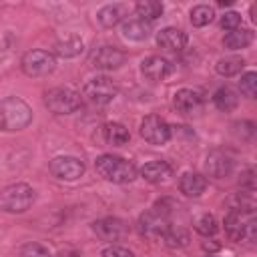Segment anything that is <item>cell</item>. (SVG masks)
I'll return each instance as SVG.
<instances>
[{"label": "cell", "mask_w": 257, "mask_h": 257, "mask_svg": "<svg viewBox=\"0 0 257 257\" xmlns=\"http://www.w3.org/2000/svg\"><path fill=\"white\" fill-rule=\"evenodd\" d=\"M32 122V108L26 100L18 96H8L0 100V131L14 133L22 131Z\"/></svg>", "instance_id": "obj_1"}, {"label": "cell", "mask_w": 257, "mask_h": 257, "mask_svg": "<svg viewBox=\"0 0 257 257\" xmlns=\"http://www.w3.org/2000/svg\"><path fill=\"white\" fill-rule=\"evenodd\" d=\"M96 173L108 183H131L137 177V167L118 155H100L94 161Z\"/></svg>", "instance_id": "obj_2"}, {"label": "cell", "mask_w": 257, "mask_h": 257, "mask_svg": "<svg viewBox=\"0 0 257 257\" xmlns=\"http://www.w3.org/2000/svg\"><path fill=\"white\" fill-rule=\"evenodd\" d=\"M34 203V189L26 183H14L0 193V209L6 213H24Z\"/></svg>", "instance_id": "obj_3"}, {"label": "cell", "mask_w": 257, "mask_h": 257, "mask_svg": "<svg viewBox=\"0 0 257 257\" xmlns=\"http://www.w3.org/2000/svg\"><path fill=\"white\" fill-rule=\"evenodd\" d=\"M139 233L151 239H161L167 229L171 227L169 223V209H165V203H157L153 209H149L147 213H143L139 217Z\"/></svg>", "instance_id": "obj_4"}, {"label": "cell", "mask_w": 257, "mask_h": 257, "mask_svg": "<svg viewBox=\"0 0 257 257\" xmlns=\"http://www.w3.org/2000/svg\"><path fill=\"white\" fill-rule=\"evenodd\" d=\"M80 94L68 86H56L44 94V104L54 114H70L80 108Z\"/></svg>", "instance_id": "obj_5"}, {"label": "cell", "mask_w": 257, "mask_h": 257, "mask_svg": "<svg viewBox=\"0 0 257 257\" xmlns=\"http://www.w3.org/2000/svg\"><path fill=\"white\" fill-rule=\"evenodd\" d=\"M20 66H22V72L26 76H46V74H50L54 70L56 60L48 50L36 48V50H28L22 56Z\"/></svg>", "instance_id": "obj_6"}, {"label": "cell", "mask_w": 257, "mask_h": 257, "mask_svg": "<svg viewBox=\"0 0 257 257\" xmlns=\"http://www.w3.org/2000/svg\"><path fill=\"white\" fill-rule=\"evenodd\" d=\"M82 94H84V98H86L90 104L102 106V104H106V102H110V100L114 98L116 86H114V82H112L110 78H106V76H94V78H90V80L84 84Z\"/></svg>", "instance_id": "obj_7"}, {"label": "cell", "mask_w": 257, "mask_h": 257, "mask_svg": "<svg viewBox=\"0 0 257 257\" xmlns=\"http://www.w3.org/2000/svg\"><path fill=\"white\" fill-rule=\"evenodd\" d=\"M141 137L149 145H165L171 139V126L165 118L157 114H149L141 120Z\"/></svg>", "instance_id": "obj_8"}, {"label": "cell", "mask_w": 257, "mask_h": 257, "mask_svg": "<svg viewBox=\"0 0 257 257\" xmlns=\"http://www.w3.org/2000/svg\"><path fill=\"white\" fill-rule=\"evenodd\" d=\"M50 173L60 181H76L84 175V163L76 157L60 155L50 161Z\"/></svg>", "instance_id": "obj_9"}, {"label": "cell", "mask_w": 257, "mask_h": 257, "mask_svg": "<svg viewBox=\"0 0 257 257\" xmlns=\"http://www.w3.org/2000/svg\"><path fill=\"white\" fill-rule=\"evenodd\" d=\"M126 54L116 46H98L90 54V64L96 70H116L124 64Z\"/></svg>", "instance_id": "obj_10"}, {"label": "cell", "mask_w": 257, "mask_h": 257, "mask_svg": "<svg viewBox=\"0 0 257 257\" xmlns=\"http://www.w3.org/2000/svg\"><path fill=\"white\" fill-rule=\"evenodd\" d=\"M92 231L102 241H118L126 233V225L116 217H104L92 223Z\"/></svg>", "instance_id": "obj_11"}, {"label": "cell", "mask_w": 257, "mask_h": 257, "mask_svg": "<svg viewBox=\"0 0 257 257\" xmlns=\"http://www.w3.org/2000/svg\"><path fill=\"white\" fill-rule=\"evenodd\" d=\"M173 106L181 114H193L203 106V94L193 88H181L173 96Z\"/></svg>", "instance_id": "obj_12"}, {"label": "cell", "mask_w": 257, "mask_h": 257, "mask_svg": "<svg viewBox=\"0 0 257 257\" xmlns=\"http://www.w3.org/2000/svg\"><path fill=\"white\" fill-rule=\"evenodd\" d=\"M233 169V161L229 155H225L223 151H211L207 155V161H205V171L209 177L213 179H223L231 173Z\"/></svg>", "instance_id": "obj_13"}, {"label": "cell", "mask_w": 257, "mask_h": 257, "mask_svg": "<svg viewBox=\"0 0 257 257\" xmlns=\"http://www.w3.org/2000/svg\"><path fill=\"white\" fill-rule=\"evenodd\" d=\"M157 44L169 52H179L187 46V34L181 28L167 26L157 34Z\"/></svg>", "instance_id": "obj_14"}, {"label": "cell", "mask_w": 257, "mask_h": 257, "mask_svg": "<svg viewBox=\"0 0 257 257\" xmlns=\"http://www.w3.org/2000/svg\"><path fill=\"white\" fill-rule=\"evenodd\" d=\"M141 72L149 80H163L171 72V62L163 56H149L141 62Z\"/></svg>", "instance_id": "obj_15"}, {"label": "cell", "mask_w": 257, "mask_h": 257, "mask_svg": "<svg viewBox=\"0 0 257 257\" xmlns=\"http://www.w3.org/2000/svg\"><path fill=\"white\" fill-rule=\"evenodd\" d=\"M173 175V169L167 161H151L141 167V177L149 183H165Z\"/></svg>", "instance_id": "obj_16"}, {"label": "cell", "mask_w": 257, "mask_h": 257, "mask_svg": "<svg viewBox=\"0 0 257 257\" xmlns=\"http://www.w3.org/2000/svg\"><path fill=\"white\" fill-rule=\"evenodd\" d=\"M179 189L187 197H201L207 189V179L199 173H185L179 181Z\"/></svg>", "instance_id": "obj_17"}, {"label": "cell", "mask_w": 257, "mask_h": 257, "mask_svg": "<svg viewBox=\"0 0 257 257\" xmlns=\"http://www.w3.org/2000/svg\"><path fill=\"white\" fill-rule=\"evenodd\" d=\"M131 139V133L124 124L120 122H106L102 126V141L106 145H112V147H122L126 145Z\"/></svg>", "instance_id": "obj_18"}, {"label": "cell", "mask_w": 257, "mask_h": 257, "mask_svg": "<svg viewBox=\"0 0 257 257\" xmlns=\"http://www.w3.org/2000/svg\"><path fill=\"white\" fill-rule=\"evenodd\" d=\"M149 34H151V24L141 20V18H131L122 24V36L126 40L141 42V40H147Z\"/></svg>", "instance_id": "obj_19"}, {"label": "cell", "mask_w": 257, "mask_h": 257, "mask_svg": "<svg viewBox=\"0 0 257 257\" xmlns=\"http://www.w3.org/2000/svg\"><path fill=\"white\" fill-rule=\"evenodd\" d=\"M82 48H84V42L76 34H68V36H64L62 40H58L54 44V52L62 58H74L82 52Z\"/></svg>", "instance_id": "obj_20"}, {"label": "cell", "mask_w": 257, "mask_h": 257, "mask_svg": "<svg viewBox=\"0 0 257 257\" xmlns=\"http://www.w3.org/2000/svg\"><path fill=\"white\" fill-rule=\"evenodd\" d=\"M251 42H253V32L247 30V28H235V30H229V32L223 36V44H225V48H229V50L247 48Z\"/></svg>", "instance_id": "obj_21"}, {"label": "cell", "mask_w": 257, "mask_h": 257, "mask_svg": "<svg viewBox=\"0 0 257 257\" xmlns=\"http://www.w3.org/2000/svg\"><path fill=\"white\" fill-rule=\"evenodd\" d=\"M124 6L122 4H106V6H102L100 10H98V14H96V18H98V22L104 26V28H112V26H116L122 18H124Z\"/></svg>", "instance_id": "obj_22"}, {"label": "cell", "mask_w": 257, "mask_h": 257, "mask_svg": "<svg viewBox=\"0 0 257 257\" xmlns=\"http://www.w3.org/2000/svg\"><path fill=\"white\" fill-rule=\"evenodd\" d=\"M213 102H215V106H217L219 110H223V112H231V110L237 108V104H239V96H237V92H235L233 88H229V86H221V88L213 94Z\"/></svg>", "instance_id": "obj_23"}, {"label": "cell", "mask_w": 257, "mask_h": 257, "mask_svg": "<svg viewBox=\"0 0 257 257\" xmlns=\"http://www.w3.org/2000/svg\"><path fill=\"white\" fill-rule=\"evenodd\" d=\"M245 223H247V221H243V213L231 209V211L227 213V217H225V233H227L233 241H239V239H243Z\"/></svg>", "instance_id": "obj_24"}, {"label": "cell", "mask_w": 257, "mask_h": 257, "mask_svg": "<svg viewBox=\"0 0 257 257\" xmlns=\"http://www.w3.org/2000/svg\"><path fill=\"white\" fill-rule=\"evenodd\" d=\"M135 12H137V16L141 20H145V22L151 24L153 20H157L163 14V4L157 2V0H141V2H137Z\"/></svg>", "instance_id": "obj_25"}, {"label": "cell", "mask_w": 257, "mask_h": 257, "mask_svg": "<svg viewBox=\"0 0 257 257\" xmlns=\"http://www.w3.org/2000/svg\"><path fill=\"white\" fill-rule=\"evenodd\" d=\"M245 66V60L241 56H225V58H219L217 64H215V70L221 74V76H235L243 70Z\"/></svg>", "instance_id": "obj_26"}, {"label": "cell", "mask_w": 257, "mask_h": 257, "mask_svg": "<svg viewBox=\"0 0 257 257\" xmlns=\"http://www.w3.org/2000/svg\"><path fill=\"white\" fill-rule=\"evenodd\" d=\"M215 18V10L207 4H199V6H193L191 8V24L201 28V26H207L211 24Z\"/></svg>", "instance_id": "obj_27"}, {"label": "cell", "mask_w": 257, "mask_h": 257, "mask_svg": "<svg viewBox=\"0 0 257 257\" xmlns=\"http://www.w3.org/2000/svg\"><path fill=\"white\" fill-rule=\"evenodd\" d=\"M195 229H197V233H201L203 237H211V235L217 233L219 225H217V219H215L213 215L203 213L201 217L195 219Z\"/></svg>", "instance_id": "obj_28"}, {"label": "cell", "mask_w": 257, "mask_h": 257, "mask_svg": "<svg viewBox=\"0 0 257 257\" xmlns=\"http://www.w3.org/2000/svg\"><path fill=\"white\" fill-rule=\"evenodd\" d=\"M163 239H165V243H167L169 247H185V245L189 243L187 231H183V229H173V227L167 229V233L163 235Z\"/></svg>", "instance_id": "obj_29"}, {"label": "cell", "mask_w": 257, "mask_h": 257, "mask_svg": "<svg viewBox=\"0 0 257 257\" xmlns=\"http://www.w3.org/2000/svg\"><path fill=\"white\" fill-rule=\"evenodd\" d=\"M239 88L247 98H255L257 96V74L255 72H245L239 80Z\"/></svg>", "instance_id": "obj_30"}, {"label": "cell", "mask_w": 257, "mask_h": 257, "mask_svg": "<svg viewBox=\"0 0 257 257\" xmlns=\"http://www.w3.org/2000/svg\"><path fill=\"white\" fill-rule=\"evenodd\" d=\"M20 257H52L50 251L40 243H26L20 249Z\"/></svg>", "instance_id": "obj_31"}, {"label": "cell", "mask_w": 257, "mask_h": 257, "mask_svg": "<svg viewBox=\"0 0 257 257\" xmlns=\"http://www.w3.org/2000/svg\"><path fill=\"white\" fill-rule=\"evenodd\" d=\"M221 28L223 30H235V28H239V24H241V14L239 12H235V10H231V12H225L223 16H221Z\"/></svg>", "instance_id": "obj_32"}, {"label": "cell", "mask_w": 257, "mask_h": 257, "mask_svg": "<svg viewBox=\"0 0 257 257\" xmlns=\"http://www.w3.org/2000/svg\"><path fill=\"white\" fill-rule=\"evenodd\" d=\"M102 257H135V253L126 247H120V245H110L102 251Z\"/></svg>", "instance_id": "obj_33"}, {"label": "cell", "mask_w": 257, "mask_h": 257, "mask_svg": "<svg viewBox=\"0 0 257 257\" xmlns=\"http://www.w3.org/2000/svg\"><path fill=\"white\" fill-rule=\"evenodd\" d=\"M54 257H78V253H76V251H70V249H66V251H58Z\"/></svg>", "instance_id": "obj_34"}]
</instances>
